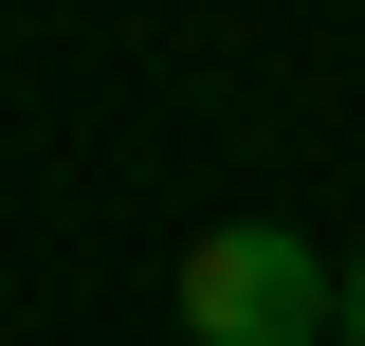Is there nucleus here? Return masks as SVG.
I'll use <instances>...</instances> for the list:
<instances>
[{
	"label": "nucleus",
	"instance_id": "obj_1",
	"mask_svg": "<svg viewBox=\"0 0 365 346\" xmlns=\"http://www.w3.org/2000/svg\"><path fill=\"white\" fill-rule=\"evenodd\" d=\"M182 346H347V273L292 219H220L182 237Z\"/></svg>",
	"mask_w": 365,
	"mask_h": 346
},
{
	"label": "nucleus",
	"instance_id": "obj_2",
	"mask_svg": "<svg viewBox=\"0 0 365 346\" xmlns=\"http://www.w3.org/2000/svg\"><path fill=\"white\" fill-rule=\"evenodd\" d=\"M347 346H365V256H347Z\"/></svg>",
	"mask_w": 365,
	"mask_h": 346
}]
</instances>
